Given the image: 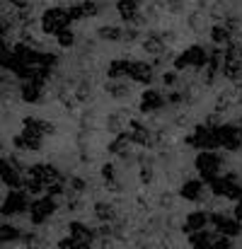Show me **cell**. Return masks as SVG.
Instances as JSON below:
<instances>
[{
    "instance_id": "1",
    "label": "cell",
    "mask_w": 242,
    "mask_h": 249,
    "mask_svg": "<svg viewBox=\"0 0 242 249\" xmlns=\"http://www.w3.org/2000/svg\"><path fill=\"white\" fill-rule=\"evenodd\" d=\"M208 61H211V49L208 46H201V44H194L189 46L186 51H182L177 58H174V71L177 73H184L189 68L194 71H206L208 68Z\"/></svg>"
},
{
    "instance_id": "2",
    "label": "cell",
    "mask_w": 242,
    "mask_h": 249,
    "mask_svg": "<svg viewBox=\"0 0 242 249\" xmlns=\"http://www.w3.org/2000/svg\"><path fill=\"white\" fill-rule=\"evenodd\" d=\"M73 19H71V12L66 7H49L41 12L39 17V27L44 34H51V36H58L61 32L71 29Z\"/></svg>"
},
{
    "instance_id": "3",
    "label": "cell",
    "mask_w": 242,
    "mask_h": 249,
    "mask_svg": "<svg viewBox=\"0 0 242 249\" xmlns=\"http://www.w3.org/2000/svg\"><path fill=\"white\" fill-rule=\"evenodd\" d=\"M223 165H225L223 162V155L216 153V150H201L196 155V160H194V167L199 172V179H204L206 184H211L216 177H221Z\"/></svg>"
},
{
    "instance_id": "4",
    "label": "cell",
    "mask_w": 242,
    "mask_h": 249,
    "mask_svg": "<svg viewBox=\"0 0 242 249\" xmlns=\"http://www.w3.org/2000/svg\"><path fill=\"white\" fill-rule=\"evenodd\" d=\"M56 211H58V198H54V196H49V194L37 196V198L32 201V206H29V223H32L34 228H41V225L49 223V218H51Z\"/></svg>"
},
{
    "instance_id": "5",
    "label": "cell",
    "mask_w": 242,
    "mask_h": 249,
    "mask_svg": "<svg viewBox=\"0 0 242 249\" xmlns=\"http://www.w3.org/2000/svg\"><path fill=\"white\" fill-rule=\"evenodd\" d=\"M32 194L27 189H10V194L2 201V218L7 220V215H29V206L34 198H29Z\"/></svg>"
},
{
    "instance_id": "6",
    "label": "cell",
    "mask_w": 242,
    "mask_h": 249,
    "mask_svg": "<svg viewBox=\"0 0 242 249\" xmlns=\"http://www.w3.org/2000/svg\"><path fill=\"white\" fill-rule=\"evenodd\" d=\"M211 225L216 228L218 235H225V237H240L242 235V223L233 215H225V213H211Z\"/></svg>"
},
{
    "instance_id": "7",
    "label": "cell",
    "mask_w": 242,
    "mask_h": 249,
    "mask_svg": "<svg viewBox=\"0 0 242 249\" xmlns=\"http://www.w3.org/2000/svg\"><path fill=\"white\" fill-rule=\"evenodd\" d=\"M218 133V143L225 150H242V128L235 124H223L216 128Z\"/></svg>"
},
{
    "instance_id": "8",
    "label": "cell",
    "mask_w": 242,
    "mask_h": 249,
    "mask_svg": "<svg viewBox=\"0 0 242 249\" xmlns=\"http://www.w3.org/2000/svg\"><path fill=\"white\" fill-rule=\"evenodd\" d=\"M44 89H46V80H41V78L24 80L19 85V99L27 102V104H41L44 102Z\"/></svg>"
},
{
    "instance_id": "9",
    "label": "cell",
    "mask_w": 242,
    "mask_h": 249,
    "mask_svg": "<svg viewBox=\"0 0 242 249\" xmlns=\"http://www.w3.org/2000/svg\"><path fill=\"white\" fill-rule=\"evenodd\" d=\"M167 107V94H162L160 89H146L141 94V102H138V109L143 114H158Z\"/></svg>"
},
{
    "instance_id": "10",
    "label": "cell",
    "mask_w": 242,
    "mask_h": 249,
    "mask_svg": "<svg viewBox=\"0 0 242 249\" xmlns=\"http://www.w3.org/2000/svg\"><path fill=\"white\" fill-rule=\"evenodd\" d=\"M206 181L204 179H184L179 184V198L189 201V203H199L204 201V191H206Z\"/></svg>"
},
{
    "instance_id": "11",
    "label": "cell",
    "mask_w": 242,
    "mask_h": 249,
    "mask_svg": "<svg viewBox=\"0 0 242 249\" xmlns=\"http://www.w3.org/2000/svg\"><path fill=\"white\" fill-rule=\"evenodd\" d=\"M208 223H211V213H206V211H191V213H186V218L182 220L179 230L189 237L191 232L206 230V228H208Z\"/></svg>"
},
{
    "instance_id": "12",
    "label": "cell",
    "mask_w": 242,
    "mask_h": 249,
    "mask_svg": "<svg viewBox=\"0 0 242 249\" xmlns=\"http://www.w3.org/2000/svg\"><path fill=\"white\" fill-rule=\"evenodd\" d=\"M131 68H133L131 58H114L107 66V80H126L131 78Z\"/></svg>"
},
{
    "instance_id": "13",
    "label": "cell",
    "mask_w": 242,
    "mask_h": 249,
    "mask_svg": "<svg viewBox=\"0 0 242 249\" xmlns=\"http://www.w3.org/2000/svg\"><path fill=\"white\" fill-rule=\"evenodd\" d=\"M129 80L148 87V85L155 80V66L153 63H146V61H133V68H131V78Z\"/></svg>"
},
{
    "instance_id": "14",
    "label": "cell",
    "mask_w": 242,
    "mask_h": 249,
    "mask_svg": "<svg viewBox=\"0 0 242 249\" xmlns=\"http://www.w3.org/2000/svg\"><path fill=\"white\" fill-rule=\"evenodd\" d=\"M92 211H94V218L99 223H114V220H119L116 203H112V201H94Z\"/></svg>"
},
{
    "instance_id": "15",
    "label": "cell",
    "mask_w": 242,
    "mask_h": 249,
    "mask_svg": "<svg viewBox=\"0 0 242 249\" xmlns=\"http://www.w3.org/2000/svg\"><path fill=\"white\" fill-rule=\"evenodd\" d=\"M2 184L10 189H24V174L7 160H2Z\"/></svg>"
},
{
    "instance_id": "16",
    "label": "cell",
    "mask_w": 242,
    "mask_h": 249,
    "mask_svg": "<svg viewBox=\"0 0 242 249\" xmlns=\"http://www.w3.org/2000/svg\"><path fill=\"white\" fill-rule=\"evenodd\" d=\"M218 235H213L211 230H199L189 235V247L191 249H216Z\"/></svg>"
},
{
    "instance_id": "17",
    "label": "cell",
    "mask_w": 242,
    "mask_h": 249,
    "mask_svg": "<svg viewBox=\"0 0 242 249\" xmlns=\"http://www.w3.org/2000/svg\"><path fill=\"white\" fill-rule=\"evenodd\" d=\"M208 36H211V44L213 46H228V44H233V32L223 24V22H216L211 29H208Z\"/></svg>"
},
{
    "instance_id": "18",
    "label": "cell",
    "mask_w": 242,
    "mask_h": 249,
    "mask_svg": "<svg viewBox=\"0 0 242 249\" xmlns=\"http://www.w3.org/2000/svg\"><path fill=\"white\" fill-rule=\"evenodd\" d=\"M116 12L126 24H133L136 17L141 15V5L136 0H116Z\"/></svg>"
},
{
    "instance_id": "19",
    "label": "cell",
    "mask_w": 242,
    "mask_h": 249,
    "mask_svg": "<svg viewBox=\"0 0 242 249\" xmlns=\"http://www.w3.org/2000/svg\"><path fill=\"white\" fill-rule=\"evenodd\" d=\"M0 240H2V245H15V242H22V240H24V230L5 220V223H2V228H0Z\"/></svg>"
},
{
    "instance_id": "20",
    "label": "cell",
    "mask_w": 242,
    "mask_h": 249,
    "mask_svg": "<svg viewBox=\"0 0 242 249\" xmlns=\"http://www.w3.org/2000/svg\"><path fill=\"white\" fill-rule=\"evenodd\" d=\"M104 92L112 99H126L131 94V85L126 83V80H107L104 83Z\"/></svg>"
},
{
    "instance_id": "21",
    "label": "cell",
    "mask_w": 242,
    "mask_h": 249,
    "mask_svg": "<svg viewBox=\"0 0 242 249\" xmlns=\"http://www.w3.org/2000/svg\"><path fill=\"white\" fill-rule=\"evenodd\" d=\"M107 131L114 133V136H119V133L126 131V114H124L121 109H119V111H112V114L107 116Z\"/></svg>"
},
{
    "instance_id": "22",
    "label": "cell",
    "mask_w": 242,
    "mask_h": 249,
    "mask_svg": "<svg viewBox=\"0 0 242 249\" xmlns=\"http://www.w3.org/2000/svg\"><path fill=\"white\" fill-rule=\"evenodd\" d=\"M97 39L102 41H124V29L116 24H102L97 29Z\"/></svg>"
},
{
    "instance_id": "23",
    "label": "cell",
    "mask_w": 242,
    "mask_h": 249,
    "mask_svg": "<svg viewBox=\"0 0 242 249\" xmlns=\"http://www.w3.org/2000/svg\"><path fill=\"white\" fill-rule=\"evenodd\" d=\"M223 78L225 80H233V83H238L242 78V61L240 58H225V63H223Z\"/></svg>"
},
{
    "instance_id": "24",
    "label": "cell",
    "mask_w": 242,
    "mask_h": 249,
    "mask_svg": "<svg viewBox=\"0 0 242 249\" xmlns=\"http://www.w3.org/2000/svg\"><path fill=\"white\" fill-rule=\"evenodd\" d=\"M56 41H58V46H61V49H73V46H75V34H73V29L61 32V34L56 36Z\"/></svg>"
},
{
    "instance_id": "25",
    "label": "cell",
    "mask_w": 242,
    "mask_h": 249,
    "mask_svg": "<svg viewBox=\"0 0 242 249\" xmlns=\"http://www.w3.org/2000/svg\"><path fill=\"white\" fill-rule=\"evenodd\" d=\"M99 177H102L104 184L116 181V167H114V162H104V165L99 167Z\"/></svg>"
},
{
    "instance_id": "26",
    "label": "cell",
    "mask_w": 242,
    "mask_h": 249,
    "mask_svg": "<svg viewBox=\"0 0 242 249\" xmlns=\"http://www.w3.org/2000/svg\"><path fill=\"white\" fill-rule=\"evenodd\" d=\"M186 22H189V27H191L194 32H201V29H204V10L191 12V15L186 17Z\"/></svg>"
},
{
    "instance_id": "27",
    "label": "cell",
    "mask_w": 242,
    "mask_h": 249,
    "mask_svg": "<svg viewBox=\"0 0 242 249\" xmlns=\"http://www.w3.org/2000/svg\"><path fill=\"white\" fill-rule=\"evenodd\" d=\"M124 41L126 44H133V41H143V32L138 29V27H129V29H124Z\"/></svg>"
},
{
    "instance_id": "28",
    "label": "cell",
    "mask_w": 242,
    "mask_h": 249,
    "mask_svg": "<svg viewBox=\"0 0 242 249\" xmlns=\"http://www.w3.org/2000/svg\"><path fill=\"white\" fill-rule=\"evenodd\" d=\"M160 83H162V87H177L179 85V73L177 71H167V73H162V78H160Z\"/></svg>"
},
{
    "instance_id": "29",
    "label": "cell",
    "mask_w": 242,
    "mask_h": 249,
    "mask_svg": "<svg viewBox=\"0 0 242 249\" xmlns=\"http://www.w3.org/2000/svg\"><path fill=\"white\" fill-rule=\"evenodd\" d=\"M138 179H141V184H143V186H150V184L155 181V169H153V167H141Z\"/></svg>"
},
{
    "instance_id": "30",
    "label": "cell",
    "mask_w": 242,
    "mask_h": 249,
    "mask_svg": "<svg viewBox=\"0 0 242 249\" xmlns=\"http://www.w3.org/2000/svg\"><path fill=\"white\" fill-rule=\"evenodd\" d=\"M174 201H177V196H174V194H169V191H165V194L158 196V206L165 208V211H172V208H174Z\"/></svg>"
},
{
    "instance_id": "31",
    "label": "cell",
    "mask_w": 242,
    "mask_h": 249,
    "mask_svg": "<svg viewBox=\"0 0 242 249\" xmlns=\"http://www.w3.org/2000/svg\"><path fill=\"white\" fill-rule=\"evenodd\" d=\"M90 94H92V85L90 83H80L75 87V99H78V102H87Z\"/></svg>"
},
{
    "instance_id": "32",
    "label": "cell",
    "mask_w": 242,
    "mask_h": 249,
    "mask_svg": "<svg viewBox=\"0 0 242 249\" xmlns=\"http://www.w3.org/2000/svg\"><path fill=\"white\" fill-rule=\"evenodd\" d=\"M68 186H71V191L82 194V191H87V179H82V177H73V179L68 181Z\"/></svg>"
},
{
    "instance_id": "33",
    "label": "cell",
    "mask_w": 242,
    "mask_h": 249,
    "mask_svg": "<svg viewBox=\"0 0 242 249\" xmlns=\"http://www.w3.org/2000/svg\"><path fill=\"white\" fill-rule=\"evenodd\" d=\"M167 10L172 15H182L186 10V5H184V0H167Z\"/></svg>"
},
{
    "instance_id": "34",
    "label": "cell",
    "mask_w": 242,
    "mask_h": 249,
    "mask_svg": "<svg viewBox=\"0 0 242 249\" xmlns=\"http://www.w3.org/2000/svg\"><path fill=\"white\" fill-rule=\"evenodd\" d=\"M216 249H233V237L218 235V240H216Z\"/></svg>"
},
{
    "instance_id": "35",
    "label": "cell",
    "mask_w": 242,
    "mask_h": 249,
    "mask_svg": "<svg viewBox=\"0 0 242 249\" xmlns=\"http://www.w3.org/2000/svg\"><path fill=\"white\" fill-rule=\"evenodd\" d=\"M7 2H10L15 10H27V7H29V0H7Z\"/></svg>"
},
{
    "instance_id": "36",
    "label": "cell",
    "mask_w": 242,
    "mask_h": 249,
    "mask_svg": "<svg viewBox=\"0 0 242 249\" xmlns=\"http://www.w3.org/2000/svg\"><path fill=\"white\" fill-rule=\"evenodd\" d=\"M99 247H102V249H114V240H107V237H102Z\"/></svg>"
},
{
    "instance_id": "37",
    "label": "cell",
    "mask_w": 242,
    "mask_h": 249,
    "mask_svg": "<svg viewBox=\"0 0 242 249\" xmlns=\"http://www.w3.org/2000/svg\"><path fill=\"white\" fill-rule=\"evenodd\" d=\"M235 218H238V220L242 223V198L238 201V206H235Z\"/></svg>"
},
{
    "instance_id": "38",
    "label": "cell",
    "mask_w": 242,
    "mask_h": 249,
    "mask_svg": "<svg viewBox=\"0 0 242 249\" xmlns=\"http://www.w3.org/2000/svg\"><path fill=\"white\" fill-rule=\"evenodd\" d=\"M240 39H242V32H240Z\"/></svg>"
}]
</instances>
